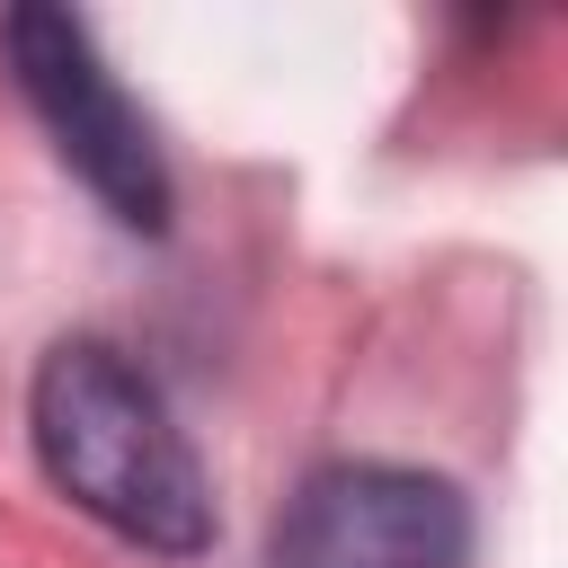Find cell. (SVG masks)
Listing matches in <instances>:
<instances>
[{
    "label": "cell",
    "mask_w": 568,
    "mask_h": 568,
    "mask_svg": "<svg viewBox=\"0 0 568 568\" xmlns=\"http://www.w3.org/2000/svg\"><path fill=\"white\" fill-rule=\"evenodd\" d=\"M27 435H36V462L44 479L98 515L106 532L142 541V550H169V559H195L213 541V488H204V462L186 444V426L169 417L160 382L106 346V337H62L44 364H36V390H27Z\"/></svg>",
    "instance_id": "cell-1"
},
{
    "label": "cell",
    "mask_w": 568,
    "mask_h": 568,
    "mask_svg": "<svg viewBox=\"0 0 568 568\" xmlns=\"http://www.w3.org/2000/svg\"><path fill=\"white\" fill-rule=\"evenodd\" d=\"M0 53L27 89V106L44 115L62 169L124 222V231H169V160L142 124V106L124 98V80L98 62L89 27L71 9H9L0 18Z\"/></svg>",
    "instance_id": "cell-2"
},
{
    "label": "cell",
    "mask_w": 568,
    "mask_h": 568,
    "mask_svg": "<svg viewBox=\"0 0 568 568\" xmlns=\"http://www.w3.org/2000/svg\"><path fill=\"white\" fill-rule=\"evenodd\" d=\"M266 568H470V506L408 462H328L284 497Z\"/></svg>",
    "instance_id": "cell-3"
}]
</instances>
